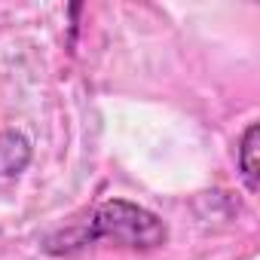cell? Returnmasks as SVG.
<instances>
[{"label":"cell","instance_id":"3","mask_svg":"<svg viewBox=\"0 0 260 260\" xmlns=\"http://www.w3.org/2000/svg\"><path fill=\"white\" fill-rule=\"evenodd\" d=\"M257 138H260V125L251 122L242 138H239V172H242V181L248 187V193H257L260 187V162H257Z\"/></svg>","mask_w":260,"mask_h":260},{"label":"cell","instance_id":"2","mask_svg":"<svg viewBox=\"0 0 260 260\" xmlns=\"http://www.w3.org/2000/svg\"><path fill=\"white\" fill-rule=\"evenodd\" d=\"M31 141L22 132H0V178H19L31 166Z\"/></svg>","mask_w":260,"mask_h":260},{"label":"cell","instance_id":"1","mask_svg":"<svg viewBox=\"0 0 260 260\" xmlns=\"http://www.w3.org/2000/svg\"><path fill=\"white\" fill-rule=\"evenodd\" d=\"M113 245V248H132V251H153L169 242L166 220L128 199H104L89 211L86 220H77L71 226H61L43 239V251L52 257L80 254L92 245Z\"/></svg>","mask_w":260,"mask_h":260}]
</instances>
